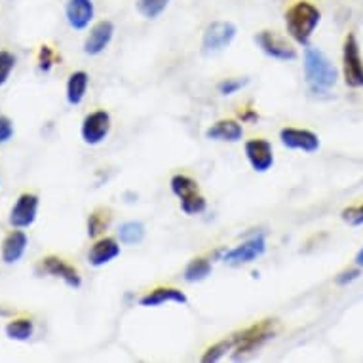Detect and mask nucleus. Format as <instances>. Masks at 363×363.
<instances>
[{
  "instance_id": "nucleus-1",
  "label": "nucleus",
  "mask_w": 363,
  "mask_h": 363,
  "mask_svg": "<svg viewBox=\"0 0 363 363\" xmlns=\"http://www.w3.org/2000/svg\"><path fill=\"white\" fill-rule=\"evenodd\" d=\"M287 35L301 46H308L315 27L322 21V12L310 0H298L286 10Z\"/></svg>"
},
{
  "instance_id": "nucleus-2",
  "label": "nucleus",
  "mask_w": 363,
  "mask_h": 363,
  "mask_svg": "<svg viewBox=\"0 0 363 363\" xmlns=\"http://www.w3.org/2000/svg\"><path fill=\"white\" fill-rule=\"evenodd\" d=\"M304 78L308 88L315 94L328 91L339 80V71L328 60V55L318 48L304 50Z\"/></svg>"
},
{
  "instance_id": "nucleus-3",
  "label": "nucleus",
  "mask_w": 363,
  "mask_h": 363,
  "mask_svg": "<svg viewBox=\"0 0 363 363\" xmlns=\"http://www.w3.org/2000/svg\"><path fill=\"white\" fill-rule=\"evenodd\" d=\"M169 186H172L173 194L179 198L183 213L200 215L208 209V200L200 192V186H198L196 181L189 177V175H183V173L173 175L172 181H169Z\"/></svg>"
},
{
  "instance_id": "nucleus-4",
  "label": "nucleus",
  "mask_w": 363,
  "mask_h": 363,
  "mask_svg": "<svg viewBox=\"0 0 363 363\" xmlns=\"http://www.w3.org/2000/svg\"><path fill=\"white\" fill-rule=\"evenodd\" d=\"M276 333V322L274 320H262L259 323H253L251 328L233 335V350L236 356H244L251 354L257 348H261L268 339H272Z\"/></svg>"
},
{
  "instance_id": "nucleus-5",
  "label": "nucleus",
  "mask_w": 363,
  "mask_h": 363,
  "mask_svg": "<svg viewBox=\"0 0 363 363\" xmlns=\"http://www.w3.org/2000/svg\"><path fill=\"white\" fill-rule=\"evenodd\" d=\"M342 72L348 88H363V60L359 42L354 33H348L342 46Z\"/></svg>"
},
{
  "instance_id": "nucleus-6",
  "label": "nucleus",
  "mask_w": 363,
  "mask_h": 363,
  "mask_svg": "<svg viewBox=\"0 0 363 363\" xmlns=\"http://www.w3.org/2000/svg\"><path fill=\"white\" fill-rule=\"evenodd\" d=\"M264 251H267V238H264V234L259 233L244 240L242 244L233 247V250H226L220 255V261H225L226 264H233V267H242V264H250V262L261 259Z\"/></svg>"
},
{
  "instance_id": "nucleus-7",
  "label": "nucleus",
  "mask_w": 363,
  "mask_h": 363,
  "mask_svg": "<svg viewBox=\"0 0 363 363\" xmlns=\"http://www.w3.org/2000/svg\"><path fill=\"white\" fill-rule=\"evenodd\" d=\"M257 46L272 60L293 61L297 60V50L293 48L291 42H287L286 36L278 35L276 30H261L255 36Z\"/></svg>"
},
{
  "instance_id": "nucleus-8",
  "label": "nucleus",
  "mask_w": 363,
  "mask_h": 363,
  "mask_svg": "<svg viewBox=\"0 0 363 363\" xmlns=\"http://www.w3.org/2000/svg\"><path fill=\"white\" fill-rule=\"evenodd\" d=\"M236 25L230 21H213L206 27L202 38V48L206 54H217L220 50L228 48L236 38Z\"/></svg>"
},
{
  "instance_id": "nucleus-9",
  "label": "nucleus",
  "mask_w": 363,
  "mask_h": 363,
  "mask_svg": "<svg viewBox=\"0 0 363 363\" xmlns=\"http://www.w3.org/2000/svg\"><path fill=\"white\" fill-rule=\"evenodd\" d=\"M36 272L38 274L60 278V280L65 281L67 286L72 287V289H78V287L82 286V276H80V272L72 264H69L65 259H61V257L48 255L40 259L38 267H36Z\"/></svg>"
},
{
  "instance_id": "nucleus-10",
  "label": "nucleus",
  "mask_w": 363,
  "mask_h": 363,
  "mask_svg": "<svg viewBox=\"0 0 363 363\" xmlns=\"http://www.w3.org/2000/svg\"><path fill=\"white\" fill-rule=\"evenodd\" d=\"M111 124L113 122H111V114L107 111L99 108V111L89 113L82 120V128H80V135H82L84 143L91 145V147L101 145L111 133Z\"/></svg>"
},
{
  "instance_id": "nucleus-11",
  "label": "nucleus",
  "mask_w": 363,
  "mask_h": 363,
  "mask_svg": "<svg viewBox=\"0 0 363 363\" xmlns=\"http://www.w3.org/2000/svg\"><path fill=\"white\" fill-rule=\"evenodd\" d=\"M38 196L33 192H23L13 203L12 211H10V225L13 228H29L36 220L38 215Z\"/></svg>"
},
{
  "instance_id": "nucleus-12",
  "label": "nucleus",
  "mask_w": 363,
  "mask_h": 363,
  "mask_svg": "<svg viewBox=\"0 0 363 363\" xmlns=\"http://www.w3.org/2000/svg\"><path fill=\"white\" fill-rule=\"evenodd\" d=\"M244 150L245 158L250 162V166L253 167L257 173H264L274 166V150H272V145H270V141H267V139H250V141L244 145Z\"/></svg>"
},
{
  "instance_id": "nucleus-13",
  "label": "nucleus",
  "mask_w": 363,
  "mask_h": 363,
  "mask_svg": "<svg viewBox=\"0 0 363 363\" xmlns=\"http://www.w3.org/2000/svg\"><path fill=\"white\" fill-rule=\"evenodd\" d=\"M280 141L284 147L291 150L315 152L320 149V138L314 131L304 130V128H284L280 131Z\"/></svg>"
},
{
  "instance_id": "nucleus-14",
  "label": "nucleus",
  "mask_w": 363,
  "mask_h": 363,
  "mask_svg": "<svg viewBox=\"0 0 363 363\" xmlns=\"http://www.w3.org/2000/svg\"><path fill=\"white\" fill-rule=\"evenodd\" d=\"M65 18L71 29L86 30L96 18L94 0H67Z\"/></svg>"
},
{
  "instance_id": "nucleus-15",
  "label": "nucleus",
  "mask_w": 363,
  "mask_h": 363,
  "mask_svg": "<svg viewBox=\"0 0 363 363\" xmlns=\"http://www.w3.org/2000/svg\"><path fill=\"white\" fill-rule=\"evenodd\" d=\"M114 36V23L108 19L97 21L91 29H89L86 40H84V54L86 55H99L103 54L107 46L111 44Z\"/></svg>"
},
{
  "instance_id": "nucleus-16",
  "label": "nucleus",
  "mask_w": 363,
  "mask_h": 363,
  "mask_svg": "<svg viewBox=\"0 0 363 363\" xmlns=\"http://www.w3.org/2000/svg\"><path fill=\"white\" fill-rule=\"evenodd\" d=\"M175 303V304H186L189 298L181 289H175V287H156L152 291L145 293L143 297L139 298V304L145 306V308H156V306H162V304Z\"/></svg>"
},
{
  "instance_id": "nucleus-17",
  "label": "nucleus",
  "mask_w": 363,
  "mask_h": 363,
  "mask_svg": "<svg viewBox=\"0 0 363 363\" xmlns=\"http://www.w3.org/2000/svg\"><path fill=\"white\" fill-rule=\"evenodd\" d=\"M27 244H29V238H27V234L23 233V228H16V230H12V233L4 238V242H2V250H0L2 261L6 262V264H13V262L21 261V257H23L25 251H27Z\"/></svg>"
},
{
  "instance_id": "nucleus-18",
  "label": "nucleus",
  "mask_w": 363,
  "mask_h": 363,
  "mask_svg": "<svg viewBox=\"0 0 363 363\" xmlns=\"http://www.w3.org/2000/svg\"><path fill=\"white\" fill-rule=\"evenodd\" d=\"M120 255V244L114 238H101L88 251V261L91 267H105Z\"/></svg>"
},
{
  "instance_id": "nucleus-19",
  "label": "nucleus",
  "mask_w": 363,
  "mask_h": 363,
  "mask_svg": "<svg viewBox=\"0 0 363 363\" xmlns=\"http://www.w3.org/2000/svg\"><path fill=\"white\" fill-rule=\"evenodd\" d=\"M244 135V128L236 120H219L206 130V138L213 141H226V143H236Z\"/></svg>"
},
{
  "instance_id": "nucleus-20",
  "label": "nucleus",
  "mask_w": 363,
  "mask_h": 363,
  "mask_svg": "<svg viewBox=\"0 0 363 363\" xmlns=\"http://www.w3.org/2000/svg\"><path fill=\"white\" fill-rule=\"evenodd\" d=\"M89 77L86 71H74L67 80V101L72 107H77L84 101L86 91H88Z\"/></svg>"
},
{
  "instance_id": "nucleus-21",
  "label": "nucleus",
  "mask_w": 363,
  "mask_h": 363,
  "mask_svg": "<svg viewBox=\"0 0 363 363\" xmlns=\"http://www.w3.org/2000/svg\"><path fill=\"white\" fill-rule=\"evenodd\" d=\"M145 225L139 220H128L124 225H120L118 228V238L122 244L125 245H138L145 240Z\"/></svg>"
},
{
  "instance_id": "nucleus-22",
  "label": "nucleus",
  "mask_w": 363,
  "mask_h": 363,
  "mask_svg": "<svg viewBox=\"0 0 363 363\" xmlns=\"http://www.w3.org/2000/svg\"><path fill=\"white\" fill-rule=\"evenodd\" d=\"M4 333H6L8 339L25 342L35 335V323L27 320V318H19V320H13V322L8 323L4 328Z\"/></svg>"
},
{
  "instance_id": "nucleus-23",
  "label": "nucleus",
  "mask_w": 363,
  "mask_h": 363,
  "mask_svg": "<svg viewBox=\"0 0 363 363\" xmlns=\"http://www.w3.org/2000/svg\"><path fill=\"white\" fill-rule=\"evenodd\" d=\"M111 219H113V215H111V209L107 208H99L89 215V219H88L89 238H97L99 234L105 233V230L108 228V225H111Z\"/></svg>"
},
{
  "instance_id": "nucleus-24",
  "label": "nucleus",
  "mask_w": 363,
  "mask_h": 363,
  "mask_svg": "<svg viewBox=\"0 0 363 363\" xmlns=\"http://www.w3.org/2000/svg\"><path fill=\"white\" fill-rule=\"evenodd\" d=\"M211 262L208 259H203V257H198V259H192L185 268V280L189 284H194V281H202L206 280L209 274H211Z\"/></svg>"
},
{
  "instance_id": "nucleus-25",
  "label": "nucleus",
  "mask_w": 363,
  "mask_h": 363,
  "mask_svg": "<svg viewBox=\"0 0 363 363\" xmlns=\"http://www.w3.org/2000/svg\"><path fill=\"white\" fill-rule=\"evenodd\" d=\"M169 0H138V12L147 19L160 18L166 12Z\"/></svg>"
},
{
  "instance_id": "nucleus-26",
  "label": "nucleus",
  "mask_w": 363,
  "mask_h": 363,
  "mask_svg": "<svg viewBox=\"0 0 363 363\" xmlns=\"http://www.w3.org/2000/svg\"><path fill=\"white\" fill-rule=\"evenodd\" d=\"M230 350H233V339L220 340V342H217V345H213L211 348L206 350V354L202 356V362L203 363L219 362V359H223V357L226 356V352H230Z\"/></svg>"
},
{
  "instance_id": "nucleus-27",
  "label": "nucleus",
  "mask_w": 363,
  "mask_h": 363,
  "mask_svg": "<svg viewBox=\"0 0 363 363\" xmlns=\"http://www.w3.org/2000/svg\"><path fill=\"white\" fill-rule=\"evenodd\" d=\"M16 55L8 50H2L0 52V88L8 82V78L12 74L13 67H16Z\"/></svg>"
},
{
  "instance_id": "nucleus-28",
  "label": "nucleus",
  "mask_w": 363,
  "mask_h": 363,
  "mask_svg": "<svg viewBox=\"0 0 363 363\" xmlns=\"http://www.w3.org/2000/svg\"><path fill=\"white\" fill-rule=\"evenodd\" d=\"M245 84H247V78H226L217 86V89H219L220 96H233L244 88Z\"/></svg>"
},
{
  "instance_id": "nucleus-29",
  "label": "nucleus",
  "mask_w": 363,
  "mask_h": 363,
  "mask_svg": "<svg viewBox=\"0 0 363 363\" xmlns=\"http://www.w3.org/2000/svg\"><path fill=\"white\" fill-rule=\"evenodd\" d=\"M54 65H55L54 50L50 48L48 44H44V46H40V50H38V69H40L42 72H50Z\"/></svg>"
},
{
  "instance_id": "nucleus-30",
  "label": "nucleus",
  "mask_w": 363,
  "mask_h": 363,
  "mask_svg": "<svg viewBox=\"0 0 363 363\" xmlns=\"http://www.w3.org/2000/svg\"><path fill=\"white\" fill-rule=\"evenodd\" d=\"M340 217H342V220H345V223H348L350 226H362L363 225V203L342 209Z\"/></svg>"
},
{
  "instance_id": "nucleus-31",
  "label": "nucleus",
  "mask_w": 363,
  "mask_h": 363,
  "mask_svg": "<svg viewBox=\"0 0 363 363\" xmlns=\"http://www.w3.org/2000/svg\"><path fill=\"white\" fill-rule=\"evenodd\" d=\"M13 138V122L8 116H0V145Z\"/></svg>"
},
{
  "instance_id": "nucleus-32",
  "label": "nucleus",
  "mask_w": 363,
  "mask_h": 363,
  "mask_svg": "<svg viewBox=\"0 0 363 363\" xmlns=\"http://www.w3.org/2000/svg\"><path fill=\"white\" fill-rule=\"evenodd\" d=\"M357 276H359V270H348V272H345V274H340L337 278V284H346V281L356 280Z\"/></svg>"
},
{
  "instance_id": "nucleus-33",
  "label": "nucleus",
  "mask_w": 363,
  "mask_h": 363,
  "mask_svg": "<svg viewBox=\"0 0 363 363\" xmlns=\"http://www.w3.org/2000/svg\"><path fill=\"white\" fill-rule=\"evenodd\" d=\"M240 118L244 120V122H247V120H257V118H259V114L253 113L251 108H244V111H240Z\"/></svg>"
},
{
  "instance_id": "nucleus-34",
  "label": "nucleus",
  "mask_w": 363,
  "mask_h": 363,
  "mask_svg": "<svg viewBox=\"0 0 363 363\" xmlns=\"http://www.w3.org/2000/svg\"><path fill=\"white\" fill-rule=\"evenodd\" d=\"M356 264H357V267H363V247H362V250H359V251H357Z\"/></svg>"
}]
</instances>
